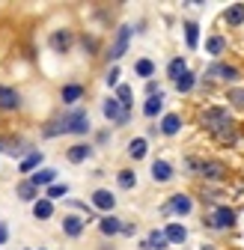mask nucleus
I'll return each instance as SVG.
<instances>
[{
	"label": "nucleus",
	"mask_w": 244,
	"mask_h": 250,
	"mask_svg": "<svg viewBox=\"0 0 244 250\" xmlns=\"http://www.w3.org/2000/svg\"><path fill=\"white\" fill-rule=\"evenodd\" d=\"M86 131H89V113L83 107H72L63 116H57L54 122H48V128L42 134L57 137V134H86Z\"/></svg>",
	"instance_id": "obj_1"
},
{
	"label": "nucleus",
	"mask_w": 244,
	"mask_h": 250,
	"mask_svg": "<svg viewBox=\"0 0 244 250\" xmlns=\"http://www.w3.org/2000/svg\"><path fill=\"white\" fill-rule=\"evenodd\" d=\"M200 122H203V128H208L211 134H218L221 128H226V125L232 122V116H229V107L215 104V107H205V110H203Z\"/></svg>",
	"instance_id": "obj_2"
},
{
	"label": "nucleus",
	"mask_w": 244,
	"mask_h": 250,
	"mask_svg": "<svg viewBox=\"0 0 244 250\" xmlns=\"http://www.w3.org/2000/svg\"><path fill=\"white\" fill-rule=\"evenodd\" d=\"M235 221H238V211L235 208H229V206H218L215 211L208 214V227L211 229H232L235 227Z\"/></svg>",
	"instance_id": "obj_3"
},
{
	"label": "nucleus",
	"mask_w": 244,
	"mask_h": 250,
	"mask_svg": "<svg viewBox=\"0 0 244 250\" xmlns=\"http://www.w3.org/2000/svg\"><path fill=\"white\" fill-rule=\"evenodd\" d=\"M128 39H131V24H122V27L116 30V39H113L110 51H107V60H110V62H119L122 57H125V51H128Z\"/></svg>",
	"instance_id": "obj_4"
},
{
	"label": "nucleus",
	"mask_w": 244,
	"mask_h": 250,
	"mask_svg": "<svg viewBox=\"0 0 244 250\" xmlns=\"http://www.w3.org/2000/svg\"><path fill=\"white\" fill-rule=\"evenodd\" d=\"M102 113H104L110 122H116V125H128V122H131V110H125V107H122L113 96H110V99H104Z\"/></svg>",
	"instance_id": "obj_5"
},
{
	"label": "nucleus",
	"mask_w": 244,
	"mask_h": 250,
	"mask_svg": "<svg viewBox=\"0 0 244 250\" xmlns=\"http://www.w3.org/2000/svg\"><path fill=\"white\" fill-rule=\"evenodd\" d=\"M205 78H215V81H224V83H232L241 78V72L235 66H229V62H211V66L205 69Z\"/></svg>",
	"instance_id": "obj_6"
},
{
	"label": "nucleus",
	"mask_w": 244,
	"mask_h": 250,
	"mask_svg": "<svg viewBox=\"0 0 244 250\" xmlns=\"http://www.w3.org/2000/svg\"><path fill=\"white\" fill-rule=\"evenodd\" d=\"M164 211H170V214H179V217H185V214H191V211H194V200H191L188 194H173V197L167 200Z\"/></svg>",
	"instance_id": "obj_7"
},
{
	"label": "nucleus",
	"mask_w": 244,
	"mask_h": 250,
	"mask_svg": "<svg viewBox=\"0 0 244 250\" xmlns=\"http://www.w3.org/2000/svg\"><path fill=\"white\" fill-rule=\"evenodd\" d=\"M197 176H203L205 182H221L226 176V164L224 161H203V164H197Z\"/></svg>",
	"instance_id": "obj_8"
},
{
	"label": "nucleus",
	"mask_w": 244,
	"mask_h": 250,
	"mask_svg": "<svg viewBox=\"0 0 244 250\" xmlns=\"http://www.w3.org/2000/svg\"><path fill=\"white\" fill-rule=\"evenodd\" d=\"M21 107V92L15 86L0 83V110H18Z\"/></svg>",
	"instance_id": "obj_9"
},
{
	"label": "nucleus",
	"mask_w": 244,
	"mask_h": 250,
	"mask_svg": "<svg viewBox=\"0 0 244 250\" xmlns=\"http://www.w3.org/2000/svg\"><path fill=\"white\" fill-rule=\"evenodd\" d=\"M93 208H99V211H104V214H113V206H116V197L107 191V188H99V191L93 194Z\"/></svg>",
	"instance_id": "obj_10"
},
{
	"label": "nucleus",
	"mask_w": 244,
	"mask_h": 250,
	"mask_svg": "<svg viewBox=\"0 0 244 250\" xmlns=\"http://www.w3.org/2000/svg\"><path fill=\"white\" fill-rule=\"evenodd\" d=\"M42 161H45V155L39 152V149H33V152H27L24 158H21V164H18V173H24V176H33L39 167H42Z\"/></svg>",
	"instance_id": "obj_11"
},
{
	"label": "nucleus",
	"mask_w": 244,
	"mask_h": 250,
	"mask_svg": "<svg viewBox=\"0 0 244 250\" xmlns=\"http://www.w3.org/2000/svg\"><path fill=\"white\" fill-rule=\"evenodd\" d=\"M173 164L170 161H164V158H158V161H152V182H158V185H167V182H173Z\"/></svg>",
	"instance_id": "obj_12"
},
{
	"label": "nucleus",
	"mask_w": 244,
	"mask_h": 250,
	"mask_svg": "<svg viewBox=\"0 0 244 250\" xmlns=\"http://www.w3.org/2000/svg\"><path fill=\"white\" fill-rule=\"evenodd\" d=\"M93 146H89V143H75V146H69L66 149V158L72 161V164H83V161H89V158H93Z\"/></svg>",
	"instance_id": "obj_13"
},
{
	"label": "nucleus",
	"mask_w": 244,
	"mask_h": 250,
	"mask_svg": "<svg viewBox=\"0 0 244 250\" xmlns=\"http://www.w3.org/2000/svg\"><path fill=\"white\" fill-rule=\"evenodd\" d=\"M122 217H116V214H104V217H99V232L102 235H119L122 232Z\"/></svg>",
	"instance_id": "obj_14"
},
{
	"label": "nucleus",
	"mask_w": 244,
	"mask_h": 250,
	"mask_svg": "<svg viewBox=\"0 0 244 250\" xmlns=\"http://www.w3.org/2000/svg\"><path fill=\"white\" fill-rule=\"evenodd\" d=\"M158 131H161L164 137H176V134L182 131V116H179V113H167V116L158 122Z\"/></svg>",
	"instance_id": "obj_15"
},
{
	"label": "nucleus",
	"mask_w": 244,
	"mask_h": 250,
	"mask_svg": "<svg viewBox=\"0 0 244 250\" xmlns=\"http://www.w3.org/2000/svg\"><path fill=\"white\" fill-rule=\"evenodd\" d=\"M83 229H86V217H78V214H66L63 217V232L69 238H78Z\"/></svg>",
	"instance_id": "obj_16"
},
{
	"label": "nucleus",
	"mask_w": 244,
	"mask_h": 250,
	"mask_svg": "<svg viewBox=\"0 0 244 250\" xmlns=\"http://www.w3.org/2000/svg\"><path fill=\"white\" fill-rule=\"evenodd\" d=\"M161 110H164V92H155V96H146V102H143V116L155 119Z\"/></svg>",
	"instance_id": "obj_17"
},
{
	"label": "nucleus",
	"mask_w": 244,
	"mask_h": 250,
	"mask_svg": "<svg viewBox=\"0 0 244 250\" xmlns=\"http://www.w3.org/2000/svg\"><path fill=\"white\" fill-rule=\"evenodd\" d=\"M15 194H18V200H24V203H36V200H39V188L30 182V179H21L18 188H15Z\"/></svg>",
	"instance_id": "obj_18"
},
{
	"label": "nucleus",
	"mask_w": 244,
	"mask_h": 250,
	"mask_svg": "<svg viewBox=\"0 0 244 250\" xmlns=\"http://www.w3.org/2000/svg\"><path fill=\"white\" fill-rule=\"evenodd\" d=\"M170 244H167V235H164V229H152L149 232V238L140 244V250H167Z\"/></svg>",
	"instance_id": "obj_19"
},
{
	"label": "nucleus",
	"mask_w": 244,
	"mask_h": 250,
	"mask_svg": "<svg viewBox=\"0 0 244 250\" xmlns=\"http://www.w3.org/2000/svg\"><path fill=\"white\" fill-rule=\"evenodd\" d=\"M60 99H63V104H78L81 99H83V86L81 83H66L63 89H60Z\"/></svg>",
	"instance_id": "obj_20"
},
{
	"label": "nucleus",
	"mask_w": 244,
	"mask_h": 250,
	"mask_svg": "<svg viewBox=\"0 0 244 250\" xmlns=\"http://www.w3.org/2000/svg\"><path fill=\"white\" fill-rule=\"evenodd\" d=\"M30 182H33L36 188H51L54 182H57V170H51V167H42V170H36L33 176H27Z\"/></svg>",
	"instance_id": "obj_21"
},
{
	"label": "nucleus",
	"mask_w": 244,
	"mask_h": 250,
	"mask_svg": "<svg viewBox=\"0 0 244 250\" xmlns=\"http://www.w3.org/2000/svg\"><path fill=\"white\" fill-rule=\"evenodd\" d=\"M185 72H188V60H185V57H173V60L167 62V78H170L173 83L185 75Z\"/></svg>",
	"instance_id": "obj_22"
},
{
	"label": "nucleus",
	"mask_w": 244,
	"mask_h": 250,
	"mask_svg": "<svg viewBox=\"0 0 244 250\" xmlns=\"http://www.w3.org/2000/svg\"><path fill=\"white\" fill-rule=\"evenodd\" d=\"M164 235H167V244H185L188 241V229L182 224H167Z\"/></svg>",
	"instance_id": "obj_23"
},
{
	"label": "nucleus",
	"mask_w": 244,
	"mask_h": 250,
	"mask_svg": "<svg viewBox=\"0 0 244 250\" xmlns=\"http://www.w3.org/2000/svg\"><path fill=\"white\" fill-rule=\"evenodd\" d=\"M33 217H36V221H48V217H54V203L45 200V197H39L33 203Z\"/></svg>",
	"instance_id": "obj_24"
},
{
	"label": "nucleus",
	"mask_w": 244,
	"mask_h": 250,
	"mask_svg": "<svg viewBox=\"0 0 244 250\" xmlns=\"http://www.w3.org/2000/svg\"><path fill=\"white\" fill-rule=\"evenodd\" d=\"M146 152H149L146 137H134V140H128V158L140 161V158H146Z\"/></svg>",
	"instance_id": "obj_25"
},
{
	"label": "nucleus",
	"mask_w": 244,
	"mask_h": 250,
	"mask_svg": "<svg viewBox=\"0 0 244 250\" xmlns=\"http://www.w3.org/2000/svg\"><path fill=\"white\" fill-rule=\"evenodd\" d=\"M224 21H226L229 27H241V24H244V3H232V6L224 12Z\"/></svg>",
	"instance_id": "obj_26"
},
{
	"label": "nucleus",
	"mask_w": 244,
	"mask_h": 250,
	"mask_svg": "<svg viewBox=\"0 0 244 250\" xmlns=\"http://www.w3.org/2000/svg\"><path fill=\"white\" fill-rule=\"evenodd\" d=\"M224 51H226V39H224V36L215 33V36L205 39V54H208V57H221Z\"/></svg>",
	"instance_id": "obj_27"
},
{
	"label": "nucleus",
	"mask_w": 244,
	"mask_h": 250,
	"mask_svg": "<svg viewBox=\"0 0 244 250\" xmlns=\"http://www.w3.org/2000/svg\"><path fill=\"white\" fill-rule=\"evenodd\" d=\"M116 185L122 188V191H131V188H137V173L128 170V167L119 170V173H116Z\"/></svg>",
	"instance_id": "obj_28"
},
{
	"label": "nucleus",
	"mask_w": 244,
	"mask_h": 250,
	"mask_svg": "<svg viewBox=\"0 0 244 250\" xmlns=\"http://www.w3.org/2000/svg\"><path fill=\"white\" fill-rule=\"evenodd\" d=\"M134 75H137V78H146V81H152V75H155V62H152L149 57L137 60V62H134Z\"/></svg>",
	"instance_id": "obj_29"
},
{
	"label": "nucleus",
	"mask_w": 244,
	"mask_h": 250,
	"mask_svg": "<svg viewBox=\"0 0 244 250\" xmlns=\"http://www.w3.org/2000/svg\"><path fill=\"white\" fill-rule=\"evenodd\" d=\"M185 42H188V51H197L200 48V27L194 21L185 24Z\"/></svg>",
	"instance_id": "obj_30"
},
{
	"label": "nucleus",
	"mask_w": 244,
	"mask_h": 250,
	"mask_svg": "<svg viewBox=\"0 0 244 250\" xmlns=\"http://www.w3.org/2000/svg\"><path fill=\"white\" fill-rule=\"evenodd\" d=\"M51 45H54V51H66L72 45V33L69 30H57V33L51 36Z\"/></svg>",
	"instance_id": "obj_31"
},
{
	"label": "nucleus",
	"mask_w": 244,
	"mask_h": 250,
	"mask_svg": "<svg viewBox=\"0 0 244 250\" xmlns=\"http://www.w3.org/2000/svg\"><path fill=\"white\" fill-rule=\"evenodd\" d=\"M131 96H134V92H131V86H128V83H119V86H116V96H113V99H116L122 107H125V110H131Z\"/></svg>",
	"instance_id": "obj_32"
},
{
	"label": "nucleus",
	"mask_w": 244,
	"mask_h": 250,
	"mask_svg": "<svg viewBox=\"0 0 244 250\" xmlns=\"http://www.w3.org/2000/svg\"><path fill=\"white\" fill-rule=\"evenodd\" d=\"M66 194H69V185L63 182V185H60V182H54L51 188H48V191H45V200H66Z\"/></svg>",
	"instance_id": "obj_33"
},
{
	"label": "nucleus",
	"mask_w": 244,
	"mask_h": 250,
	"mask_svg": "<svg viewBox=\"0 0 244 250\" xmlns=\"http://www.w3.org/2000/svg\"><path fill=\"white\" fill-rule=\"evenodd\" d=\"M194 86H197V75H194V72H185V75L176 81V89L182 92V96H185V92H191Z\"/></svg>",
	"instance_id": "obj_34"
},
{
	"label": "nucleus",
	"mask_w": 244,
	"mask_h": 250,
	"mask_svg": "<svg viewBox=\"0 0 244 250\" xmlns=\"http://www.w3.org/2000/svg\"><path fill=\"white\" fill-rule=\"evenodd\" d=\"M215 137H218L221 143H235V122H229L226 128H221V131H218Z\"/></svg>",
	"instance_id": "obj_35"
},
{
	"label": "nucleus",
	"mask_w": 244,
	"mask_h": 250,
	"mask_svg": "<svg viewBox=\"0 0 244 250\" xmlns=\"http://www.w3.org/2000/svg\"><path fill=\"white\" fill-rule=\"evenodd\" d=\"M226 99H229V104H235V107H244V89H241V86H232V89L226 92Z\"/></svg>",
	"instance_id": "obj_36"
},
{
	"label": "nucleus",
	"mask_w": 244,
	"mask_h": 250,
	"mask_svg": "<svg viewBox=\"0 0 244 250\" xmlns=\"http://www.w3.org/2000/svg\"><path fill=\"white\" fill-rule=\"evenodd\" d=\"M104 83H107V86H119V69H116V66H113V69L107 72V78H104Z\"/></svg>",
	"instance_id": "obj_37"
},
{
	"label": "nucleus",
	"mask_w": 244,
	"mask_h": 250,
	"mask_svg": "<svg viewBox=\"0 0 244 250\" xmlns=\"http://www.w3.org/2000/svg\"><path fill=\"white\" fill-rule=\"evenodd\" d=\"M6 241H9V227L0 221V244H6Z\"/></svg>",
	"instance_id": "obj_38"
},
{
	"label": "nucleus",
	"mask_w": 244,
	"mask_h": 250,
	"mask_svg": "<svg viewBox=\"0 0 244 250\" xmlns=\"http://www.w3.org/2000/svg\"><path fill=\"white\" fill-rule=\"evenodd\" d=\"M146 92H149V96H155V92H161V89H158L155 81H149V83H146Z\"/></svg>",
	"instance_id": "obj_39"
},
{
	"label": "nucleus",
	"mask_w": 244,
	"mask_h": 250,
	"mask_svg": "<svg viewBox=\"0 0 244 250\" xmlns=\"http://www.w3.org/2000/svg\"><path fill=\"white\" fill-rule=\"evenodd\" d=\"M39 250H45V247H39Z\"/></svg>",
	"instance_id": "obj_40"
}]
</instances>
